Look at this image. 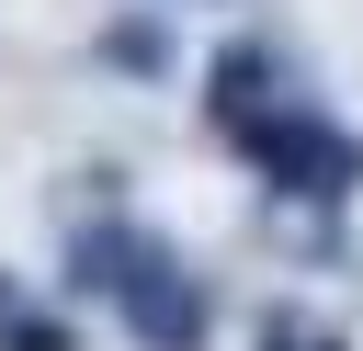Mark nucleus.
Masks as SVG:
<instances>
[{"mask_svg":"<svg viewBox=\"0 0 363 351\" xmlns=\"http://www.w3.org/2000/svg\"><path fill=\"white\" fill-rule=\"evenodd\" d=\"M68 294H102L136 351H204V328H216L204 272H182V249L147 238V226H79L68 238Z\"/></svg>","mask_w":363,"mask_h":351,"instance_id":"1","label":"nucleus"},{"mask_svg":"<svg viewBox=\"0 0 363 351\" xmlns=\"http://www.w3.org/2000/svg\"><path fill=\"white\" fill-rule=\"evenodd\" d=\"M227 147H238L272 192H306V204H352V192H363V136H352V125H329L318 102H295V91H284V102H261Z\"/></svg>","mask_w":363,"mask_h":351,"instance_id":"2","label":"nucleus"},{"mask_svg":"<svg viewBox=\"0 0 363 351\" xmlns=\"http://www.w3.org/2000/svg\"><path fill=\"white\" fill-rule=\"evenodd\" d=\"M272 79H284V68H272V45H227V57L204 68V125H216V136H238L261 102H284Z\"/></svg>","mask_w":363,"mask_h":351,"instance_id":"3","label":"nucleus"},{"mask_svg":"<svg viewBox=\"0 0 363 351\" xmlns=\"http://www.w3.org/2000/svg\"><path fill=\"white\" fill-rule=\"evenodd\" d=\"M102 68H125V79H170V23H159V11H113V23H102Z\"/></svg>","mask_w":363,"mask_h":351,"instance_id":"4","label":"nucleus"},{"mask_svg":"<svg viewBox=\"0 0 363 351\" xmlns=\"http://www.w3.org/2000/svg\"><path fill=\"white\" fill-rule=\"evenodd\" d=\"M0 351H79V340H68V317H45V306H0Z\"/></svg>","mask_w":363,"mask_h":351,"instance_id":"5","label":"nucleus"},{"mask_svg":"<svg viewBox=\"0 0 363 351\" xmlns=\"http://www.w3.org/2000/svg\"><path fill=\"white\" fill-rule=\"evenodd\" d=\"M261 351H340L329 328H295V317H261Z\"/></svg>","mask_w":363,"mask_h":351,"instance_id":"6","label":"nucleus"},{"mask_svg":"<svg viewBox=\"0 0 363 351\" xmlns=\"http://www.w3.org/2000/svg\"><path fill=\"white\" fill-rule=\"evenodd\" d=\"M0 306H11V283H0Z\"/></svg>","mask_w":363,"mask_h":351,"instance_id":"7","label":"nucleus"}]
</instances>
